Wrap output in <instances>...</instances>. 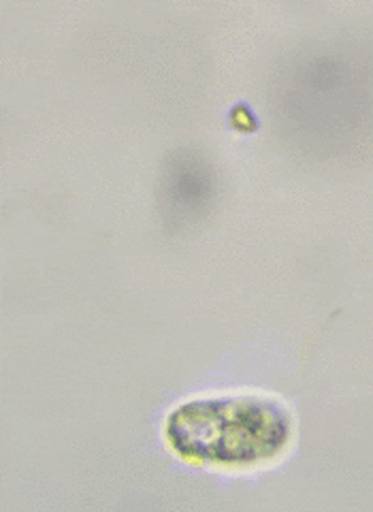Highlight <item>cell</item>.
<instances>
[{
  "instance_id": "6da1fadb",
  "label": "cell",
  "mask_w": 373,
  "mask_h": 512,
  "mask_svg": "<svg viewBox=\"0 0 373 512\" xmlns=\"http://www.w3.org/2000/svg\"><path fill=\"white\" fill-rule=\"evenodd\" d=\"M293 421L267 395H222L177 406L165 423L173 451L186 461L252 468L273 461L290 442Z\"/></svg>"
}]
</instances>
